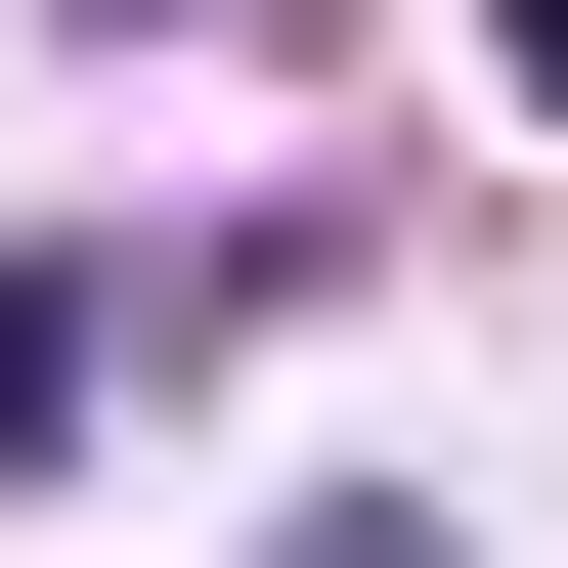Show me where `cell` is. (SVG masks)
<instances>
[{
	"instance_id": "1",
	"label": "cell",
	"mask_w": 568,
	"mask_h": 568,
	"mask_svg": "<svg viewBox=\"0 0 568 568\" xmlns=\"http://www.w3.org/2000/svg\"><path fill=\"white\" fill-rule=\"evenodd\" d=\"M132 394V263H0V437H88Z\"/></svg>"
},
{
	"instance_id": "2",
	"label": "cell",
	"mask_w": 568,
	"mask_h": 568,
	"mask_svg": "<svg viewBox=\"0 0 568 568\" xmlns=\"http://www.w3.org/2000/svg\"><path fill=\"white\" fill-rule=\"evenodd\" d=\"M306 568H437V525H306Z\"/></svg>"
}]
</instances>
